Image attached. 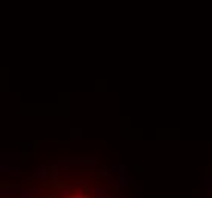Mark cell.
<instances>
[{"instance_id": "obj_1", "label": "cell", "mask_w": 212, "mask_h": 198, "mask_svg": "<svg viewBox=\"0 0 212 198\" xmlns=\"http://www.w3.org/2000/svg\"><path fill=\"white\" fill-rule=\"evenodd\" d=\"M70 198H72V197H70ZM73 198H79V197H73Z\"/></svg>"}]
</instances>
